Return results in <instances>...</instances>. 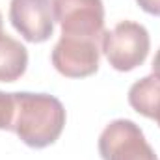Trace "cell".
<instances>
[{"mask_svg":"<svg viewBox=\"0 0 160 160\" xmlns=\"http://www.w3.org/2000/svg\"><path fill=\"white\" fill-rule=\"evenodd\" d=\"M13 97L15 116L11 130L28 147L43 149L52 145L65 127L63 104L47 93L17 91Z\"/></svg>","mask_w":160,"mask_h":160,"instance_id":"6da1fadb","label":"cell"},{"mask_svg":"<svg viewBox=\"0 0 160 160\" xmlns=\"http://www.w3.org/2000/svg\"><path fill=\"white\" fill-rule=\"evenodd\" d=\"M102 52L116 71H132L140 67L151 48L149 32L143 24L123 21L102 36Z\"/></svg>","mask_w":160,"mask_h":160,"instance_id":"7a4b0ae2","label":"cell"},{"mask_svg":"<svg viewBox=\"0 0 160 160\" xmlns=\"http://www.w3.org/2000/svg\"><path fill=\"white\" fill-rule=\"evenodd\" d=\"M54 19L62 36L88 38L102 43L104 6L102 0H52Z\"/></svg>","mask_w":160,"mask_h":160,"instance_id":"3957f363","label":"cell"},{"mask_svg":"<svg viewBox=\"0 0 160 160\" xmlns=\"http://www.w3.org/2000/svg\"><path fill=\"white\" fill-rule=\"evenodd\" d=\"M102 160H158L142 128L130 119L112 121L99 136Z\"/></svg>","mask_w":160,"mask_h":160,"instance_id":"277c9868","label":"cell"},{"mask_svg":"<svg viewBox=\"0 0 160 160\" xmlns=\"http://www.w3.org/2000/svg\"><path fill=\"white\" fill-rule=\"evenodd\" d=\"M101 41L88 38L62 36L52 48V65L56 71L69 78H84L99 69Z\"/></svg>","mask_w":160,"mask_h":160,"instance_id":"5b68a950","label":"cell"},{"mask_svg":"<svg viewBox=\"0 0 160 160\" xmlns=\"http://www.w3.org/2000/svg\"><path fill=\"white\" fill-rule=\"evenodd\" d=\"M9 21L13 28L30 43H43L54 32L52 0H11Z\"/></svg>","mask_w":160,"mask_h":160,"instance_id":"8992f818","label":"cell"},{"mask_svg":"<svg viewBox=\"0 0 160 160\" xmlns=\"http://www.w3.org/2000/svg\"><path fill=\"white\" fill-rule=\"evenodd\" d=\"M28 67V50L9 36H0V82L19 80Z\"/></svg>","mask_w":160,"mask_h":160,"instance_id":"52a82bcc","label":"cell"},{"mask_svg":"<svg viewBox=\"0 0 160 160\" xmlns=\"http://www.w3.org/2000/svg\"><path fill=\"white\" fill-rule=\"evenodd\" d=\"M128 104L142 116L155 119L160 108V78L155 75L143 77L128 89Z\"/></svg>","mask_w":160,"mask_h":160,"instance_id":"ba28073f","label":"cell"},{"mask_svg":"<svg viewBox=\"0 0 160 160\" xmlns=\"http://www.w3.org/2000/svg\"><path fill=\"white\" fill-rule=\"evenodd\" d=\"M15 116V97L13 93L0 91V130H11Z\"/></svg>","mask_w":160,"mask_h":160,"instance_id":"9c48e42d","label":"cell"},{"mask_svg":"<svg viewBox=\"0 0 160 160\" xmlns=\"http://www.w3.org/2000/svg\"><path fill=\"white\" fill-rule=\"evenodd\" d=\"M138 6L149 13V15H155V17H160V0H136Z\"/></svg>","mask_w":160,"mask_h":160,"instance_id":"30bf717a","label":"cell"},{"mask_svg":"<svg viewBox=\"0 0 160 160\" xmlns=\"http://www.w3.org/2000/svg\"><path fill=\"white\" fill-rule=\"evenodd\" d=\"M153 75L160 78V48H158V52L155 54V60H153Z\"/></svg>","mask_w":160,"mask_h":160,"instance_id":"8fae6325","label":"cell"},{"mask_svg":"<svg viewBox=\"0 0 160 160\" xmlns=\"http://www.w3.org/2000/svg\"><path fill=\"white\" fill-rule=\"evenodd\" d=\"M2 30H4V22H2V13H0V36H2V34H4V32H2Z\"/></svg>","mask_w":160,"mask_h":160,"instance_id":"7c38bea8","label":"cell"},{"mask_svg":"<svg viewBox=\"0 0 160 160\" xmlns=\"http://www.w3.org/2000/svg\"><path fill=\"white\" fill-rule=\"evenodd\" d=\"M155 119H157V123H158V127H160V108H158V112H157V116H155Z\"/></svg>","mask_w":160,"mask_h":160,"instance_id":"4fadbf2b","label":"cell"}]
</instances>
